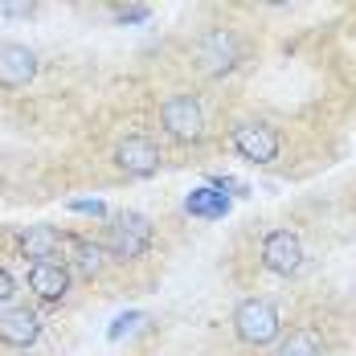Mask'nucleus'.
<instances>
[{
    "label": "nucleus",
    "mask_w": 356,
    "mask_h": 356,
    "mask_svg": "<svg viewBox=\"0 0 356 356\" xmlns=\"http://www.w3.org/2000/svg\"><path fill=\"white\" fill-rule=\"evenodd\" d=\"M234 336L246 348H270V344H279V336H283L279 307L270 299H258V295L254 299H242L234 307Z\"/></svg>",
    "instance_id": "obj_1"
},
{
    "label": "nucleus",
    "mask_w": 356,
    "mask_h": 356,
    "mask_svg": "<svg viewBox=\"0 0 356 356\" xmlns=\"http://www.w3.org/2000/svg\"><path fill=\"white\" fill-rule=\"evenodd\" d=\"M107 254L111 258H119V262H136L143 258L147 250H152V221L136 209H123V213L111 217L107 225Z\"/></svg>",
    "instance_id": "obj_2"
},
{
    "label": "nucleus",
    "mask_w": 356,
    "mask_h": 356,
    "mask_svg": "<svg viewBox=\"0 0 356 356\" xmlns=\"http://www.w3.org/2000/svg\"><path fill=\"white\" fill-rule=\"evenodd\" d=\"M160 127L177 143L205 140V107L197 103V95H168L160 103Z\"/></svg>",
    "instance_id": "obj_3"
},
{
    "label": "nucleus",
    "mask_w": 356,
    "mask_h": 356,
    "mask_svg": "<svg viewBox=\"0 0 356 356\" xmlns=\"http://www.w3.org/2000/svg\"><path fill=\"white\" fill-rule=\"evenodd\" d=\"M258 258H262V270H270L279 279H295L303 270V262H307V250H303V238L295 229H270L262 238Z\"/></svg>",
    "instance_id": "obj_4"
},
{
    "label": "nucleus",
    "mask_w": 356,
    "mask_h": 356,
    "mask_svg": "<svg viewBox=\"0 0 356 356\" xmlns=\"http://www.w3.org/2000/svg\"><path fill=\"white\" fill-rule=\"evenodd\" d=\"M229 143L250 164H275L279 152H283V140H279V131L270 123H238L229 131Z\"/></svg>",
    "instance_id": "obj_5"
},
{
    "label": "nucleus",
    "mask_w": 356,
    "mask_h": 356,
    "mask_svg": "<svg viewBox=\"0 0 356 356\" xmlns=\"http://www.w3.org/2000/svg\"><path fill=\"white\" fill-rule=\"evenodd\" d=\"M197 58H201V70L209 74V78H221V74L238 70L242 45H238V37L229 33V29H213V33H205L197 41Z\"/></svg>",
    "instance_id": "obj_6"
},
{
    "label": "nucleus",
    "mask_w": 356,
    "mask_h": 356,
    "mask_svg": "<svg viewBox=\"0 0 356 356\" xmlns=\"http://www.w3.org/2000/svg\"><path fill=\"white\" fill-rule=\"evenodd\" d=\"M37 78V54L21 41H0V90H21Z\"/></svg>",
    "instance_id": "obj_7"
},
{
    "label": "nucleus",
    "mask_w": 356,
    "mask_h": 356,
    "mask_svg": "<svg viewBox=\"0 0 356 356\" xmlns=\"http://www.w3.org/2000/svg\"><path fill=\"white\" fill-rule=\"evenodd\" d=\"M37 340H41V316L29 303H17V307L0 312V344H8V348H33Z\"/></svg>",
    "instance_id": "obj_8"
},
{
    "label": "nucleus",
    "mask_w": 356,
    "mask_h": 356,
    "mask_svg": "<svg viewBox=\"0 0 356 356\" xmlns=\"http://www.w3.org/2000/svg\"><path fill=\"white\" fill-rule=\"evenodd\" d=\"M160 147L147 140V136H127V140L115 147V164H119V172H127V177H156L160 172Z\"/></svg>",
    "instance_id": "obj_9"
},
{
    "label": "nucleus",
    "mask_w": 356,
    "mask_h": 356,
    "mask_svg": "<svg viewBox=\"0 0 356 356\" xmlns=\"http://www.w3.org/2000/svg\"><path fill=\"white\" fill-rule=\"evenodd\" d=\"M70 238H62L54 225H21L17 229V250H21V258H29V262H58V254L66 250Z\"/></svg>",
    "instance_id": "obj_10"
},
{
    "label": "nucleus",
    "mask_w": 356,
    "mask_h": 356,
    "mask_svg": "<svg viewBox=\"0 0 356 356\" xmlns=\"http://www.w3.org/2000/svg\"><path fill=\"white\" fill-rule=\"evenodd\" d=\"M29 291L41 303H62L70 295V266L66 262H29Z\"/></svg>",
    "instance_id": "obj_11"
},
{
    "label": "nucleus",
    "mask_w": 356,
    "mask_h": 356,
    "mask_svg": "<svg viewBox=\"0 0 356 356\" xmlns=\"http://www.w3.org/2000/svg\"><path fill=\"white\" fill-rule=\"evenodd\" d=\"M66 250H70V270L74 275H82V279H99V275H103V266H107V246H103V242L70 238Z\"/></svg>",
    "instance_id": "obj_12"
},
{
    "label": "nucleus",
    "mask_w": 356,
    "mask_h": 356,
    "mask_svg": "<svg viewBox=\"0 0 356 356\" xmlns=\"http://www.w3.org/2000/svg\"><path fill=\"white\" fill-rule=\"evenodd\" d=\"M279 356H323V344L316 340V332L295 327L283 344H279Z\"/></svg>",
    "instance_id": "obj_13"
},
{
    "label": "nucleus",
    "mask_w": 356,
    "mask_h": 356,
    "mask_svg": "<svg viewBox=\"0 0 356 356\" xmlns=\"http://www.w3.org/2000/svg\"><path fill=\"white\" fill-rule=\"evenodd\" d=\"M37 0H0V17H8V21H25V17H33Z\"/></svg>",
    "instance_id": "obj_14"
},
{
    "label": "nucleus",
    "mask_w": 356,
    "mask_h": 356,
    "mask_svg": "<svg viewBox=\"0 0 356 356\" xmlns=\"http://www.w3.org/2000/svg\"><path fill=\"white\" fill-rule=\"evenodd\" d=\"M13 295H17V283H13V275H8V270L0 266V307H4V303H8Z\"/></svg>",
    "instance_id": "obj_15"
},
{
    "label": "nucleus",
    "mask_w": 356,
    "mask_h": 356,
    "mask_svg": "<svg viewBox=\"0 0 356 356\" xmlns=\"http://www.w3.org/2000/svg\"><path fill=\"white\" fill-rule=\"evenodd\" d=\"M262 4H270V8H286L291 0H262Z\"/></svg>",
    "instance_id": "obj_16"
}]
</instances>
